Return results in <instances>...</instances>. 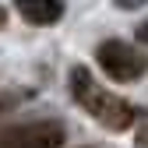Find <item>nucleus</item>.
Returning a JSON list of instances; mask_svg holds the SVG:
<instances>
[{
  "label": "nucleus",
  "mask_w": 148,
  "mask_h": 148,
  "mask_svg": "<svg viewBox=\"0 0 148 148\" xmlns=\"http://www.w3.org/2000/svg\"><path fill=\"white\" fill-rule=\"evenodd\" d=\"M14 7L28 25H57L64 18V0H14Z\"/></svg>",
  "instance_id": "obj_4"
},
{
  "label": "nucleus",
  "mask_w": 148,
  "mask_h": 148,
  "mask_svg": "<svg viewBox=\"0 0 148 148\" xmlns=\"http://www.w3.org/2000/svg\"><path fill=\"white\" fill-rule=\"evenodd\" d=\"M4 25H7V11L0 7V28H4Z\"/></svg>",
  "instance_id": "obj_7"
},
{
  "label": "nucleus",
  "mask_w": 148,
  "mask_h": 148,
  "mask_svg": "<svg viewBox=\"0 0 148 148\" xmlns=\"http://www.w3.org/2000/svg\"><path fill=\"white\" fill-rule=\"evenodd\" d=\"M138 42H148V21L138 25Z\"/></svg>",
  "instance_id": "obj_6"
},
{
  "label": "nucleus",
  "mask_w": 148,
  "mask_h": 148,
  "mask_svg": "<svg viewBox=\"0 0 148 148\" xmlns=\"http://www.w3.org/2000/svg\"><path fill=\"white\" fill-rule=\"evenodd\" d=\"M113 4H120V7H127V11H134V7H145L148 0H113Z\"/></svg>",
  "instance_id": "obj_5"
},
{
  "label": "nucleus",
  "mask_w": 148,
  "mask_h": 148,
  "mask_svg": "<svg viewBox=\"0 0 148 148\" xmlns=\"http://www.w3.org/2000/svg\"><path fill=\"white\" fill-rule=\"evenodd\" d=\"M64 145V127L60 123H32L18 131L7 148H60Z\"/></svg>",
  "instance_id": "obj_3"
},
{
  "label": "nucleus",
  "mask_w": 148,
  "mask_h": 148,
  "mask_svg": "<svg viewBox=\"0 0 148 148\" xmlns=\"http://www.w3.org/2000/svg\"><path fill=\"white\" fill-rule=\"evenodd\" d=\"M71 92H74V99H78V106L88 109V113L102 127H109V131H127V127L134 123V109L123 99H116L113 92H106L95 78H92V71L74 67L71 71Z\"/></svg>",
  "instance_id": "obj_1"
},
{
  "label": "nucleus",
  "mask_w": 148,
  "mask_h": 148,
  "mask_svg": "<svg viewBox=\"0 0 148 148\" xmlns=\"http://www.w3.org/2000/svg\"><path fill=\"white\" fill-rule=\"evenodd\" d=\"M95 60H99V67H102L113 81H138L141 74L148 71V57H145L138 46L120 42V39L102 42V46L95 49Z\"/></svg>",
  "instance_id": "obj_2"
}]
</instances>
